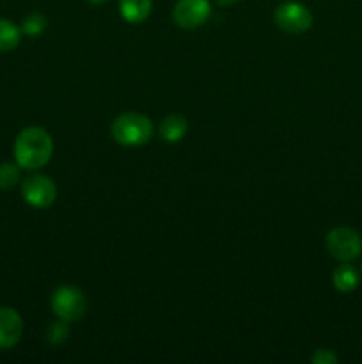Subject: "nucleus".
<instances>
[{
  "mask_svg": "<svg viewBox=\"0 0 362 364\" xmlns=\"http://www.w3.org/2000/svg\"><path fill=\"white\" fill-rule=\"evenodd\" d=\"M53 155L52 135L41 127H28L14 141V159L21 169H41Z\"/></svg>",
  "mask_w": 362,
  "mask_h": 364,
  "instance_id": "1",
  "label": "nucleus"
},
{
  "mask_svg": "<svg viewBox=\"0 0 362 364\" xmlns=\"http://www.w3.org/2000/svg\"><path fill=\"white\" fill-rule=\"evenodd\" d=\"M110 134L117 144L133 148V146H142L151 141L153 123L144 114L124 112L114 119Z\"/></svg>",
  "mask_w": 362,
  "mask_h": 364,
  "instance_id": "2",
  "label": "nucleus"
},
{
  "mask_svg": "<svg viewBox=\"0 0 362 364\" xmlns=\"http://www.w3.org/2000/svg\"><path fill=\"white\" fill-rule=\"evenodd\" d=\"M325 247L337 262H353L362 251V238L353 228L339 226L327 233Z\"/></svg>",
  "mask_w": 362,
  "mask_h": 364,
  "instance_id": "3",
  "label": "nucleus"
},
{
  "mask_svg": "<svg viewBox=\"0 0 362 364\" xmlns=\"http://www.w3.org/2000/svg\"><path fill=\"white\" fill-rule=\"evenodd\" d=\"M87 309V299L77 287H59L52 295V311L57 318L71 323L80 320Z\"/></svg>",
  "mask_w": 362,
  "mask_h": 364,
  "instance_id": "4",
  "label": "nucleus"
},
{
  "mask_svg": "<svg viewBox=\"0 0 362 364\" xmlns=\"http://www.w3.org/2000/svg\"><path fill=\"white\" fill-rule=\"evenodd\" d=\"M273 21L287 34H302L312 27V13L300 2H283L275 7Z\"/></svg>",
  "mask_w": 362,
  "mask_h": 364,
  "instance_id": "5",
  "label": "nucleus"
},
{
  "mask_svg": "<svg viewBox=\"0 0 362 364\" xmlns=\"http://www.w3.org/2000/svg\"><path fill=\"white\" fill-rule=\"evenodd\" d=\"M21 196L34 208H48L57 199V185L45 174H32L21 183Z\"/></svg>",
  "mask_w": 362,
  "mask_h": 364,
  "instance_id": "6",
  "label": "nucleus"
},
{
  "mask_svg": "<svg viewBox=\"0 0 362 364\" xmlns=\"http://www.w3.org/2000/svg\"><path fill=\"white\" fill-rule=\"evenodd\" d=\"M212 14L208 0H177L172 9L174 23L185 31L202 27Z\"/></svg>",
  "mask_w": 362,
  "mask_h": 364,
  "instance_id": "7",
  "label": "nucleus"
},
{
  "mask_svg": "<svg viewBox=\"0 0 362 364\" xmlns=\"http://www.w3.org/2000/svg\"><path fill=\"white\" fill-rule=\"evenodd\" d=\"M23 333V320L13 308H0V350L13 348Z\"/></svg>",
  "mask_w": 362,
  "mask_h": 364,
  "instance_id": "8",
  "label": "nucleus"
},
{
  "mask_svg": "<svg viewBox=\"0 0 362 364\" xmlns=\"http://www.w3.org/2000/svg\"><path fill=\"white\" fill-rule=\"evenodd\" d=\"M160 137L165 142H180L183 141L185 135L188 132V123L187 117L180 116V114H170V116L163 117L160 121Z\"/></svg>",
  "mask_w": 362,
  "mask_h": 364,
  "instance_id": "9",
  "label": "nucleus"
},
{
  "mask_svg": "<svg viewBox=\"0 0 362 364\" xmlns=\"http://www.w3.org/2000/svg\"><path fill=\"white\" fill-rule=\"evenodd\" d=\"M153 11V0H119V13L128 23H142Z\"/></svg>",
  "mask_w": 362,
  "mask_h": 364,
  "instance_id": "10",
  "label": "nucleus"
},
{
  "mask_svg": "<svg viewBox=\"0 0 362 364\" xmlns=\"http://www.w3.org/2000/svg\"><path fill=\"white\" fill-rule=\"evenodd\" d=\"M361 283L357 269L350 265V262H343V265L336 267L332 272V284L341 294H351Z\"/></svg>",
  "mask_w": 362,
  "mask_h": 364,
  "instance_id": "11",
  "label": "nucleus"
},
{
  "mask_svg": "<svg viewBox=\"0 0 362 364\" xmlns=\"http://www.w3.org/2000/svg\"><path fill=\"white\" fill-rule=\"evenodd\" d=\"M21 38V31L9 20L0 18V53L11 52L18 46Z\"/></svg>",
  "mask_w": 362,
  "mask_h": 364,
  "instance_id": "12",
  "label": "nucleus"
},
{
  "mask_svg": "<svg viewBox=\"0 0 362 364\" xmlns=\"http://www.w3.org/2000/svg\"><path fill=\"white\" fill-rule=\"evenodd\" d=\"M46 25H48V20L45 18V14L31 13L23 18V21H21L20 31L23 32V34L35 38V36H39L45 32Z\"/></svg>",
  "mask_w": 362,
  "mask_h": 364,
  "instance_id": "13",
  "label": "nucleus"
},
{
  "mask_svg": "<svg viewBox=\"0 0 362 364\" xmlns=\"http://www.w3.org/2000/svg\"><path fill=\"white\" fill-rule=\"evenodd\" d=\"M20 181V166L18 164L4 162L0 164V188L11 191Z\"/></svg>",
  "mask_w": 362,
  "mask_h": 364,
  "instance_id": "14",
  "label": "nucleus"
},
{
  "mask_svg": "<svg viewBox=\"0 0 362 364\" xmlns=\"http://www.w3.org/2000/svg\"><path fill=\"white\" fill-rule=\"evenodd\" d=\"M46 338H48L50 345H60L70 338V326L64 320H57V322H52L46 329Z\"/></svg>",
  "mask_w": 362,
  "mask_h": 364,
  "instance_id": "15",
  "label": "nucleus"
},
{
  "mask_svg": "<svg viewBox=\"0 0 362 364\" xmlns=\"http://www.w3.org/2000/svg\"><path fill=\"white\" fill-rule=\"evenodd\" d=\"M311 361L314 364H336L339 359H337V355L334 354L332 350H329V348H318V350L312 354Z\"/></svg>",
  "mask_w": 362,
  "mask_h": 364,
  "instance_id": "16",
  "label": "nucleus"
},
{
  "mask_svg": "<svg viewBox=\"0 0 362 364\" xmlns=\"http://www.w3.org/2000/svg\"><path fill=\"white\" fill-rule=\"evenodd\" d=\"M236 2L238 0H216V4H220V6H233Z\"/></svg>",
  "mask_w": 362,
  "mask_h": 364,
  "instance_id": "17",
  "label": "nucleus"
},
{
  "mask_svg": "<svg viewBox=\"0 0 362 364\" xmlns=\"http://www.w3.org/2000/svg\"><path fill=\"white\" fill-rule=\"evenodd\" d=\"M89 4H94V6H98V4H103V2H106V0H87Z\"/></svg>",
  "mask_w": 362,
  "mask_h": 364,
  "instance_id": "18",
  "label": "nucleus"
}]
</instances>
